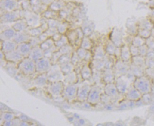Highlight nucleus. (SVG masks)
Instances as JSON below:
<instances>
[{
    "label": "nucleus",
    "instance_id": "f257e3e1",
    "mask_svg": "<svg viewBox=\"0 0 154 126\" xmlns=\"http://www.w3.org/2000/svg\"><path fill=\"white\" fill-rule=\"evenodd\" d=\"M153 81L148 76L145 75L140 77H136L133 86L142 95L150 93Z\"/></svg>",
    "mask_w": 154,
    "mask_h": 126
},
{
    "label": "nucleus",
    "instance_id": "f03ea898",
    "mask_svg": "<svg viewBox=\"0 0 154 126\" xmlns=\"http://www.w3.org/2000/svg\"><path fill=\"white\" fill-rule=\"evenodd\" d=\"M19 72L22 75L29 76L36 73L35 62L28 57H25L18 64Z\"/></svg>",
    "mask_w": 154,
    "mask_h": 126
},
{
    "label": "nucleus",
    "instance_id": "7ed1b4c3",
    "mask_svg": "<svg viewBox=\"0 0 154 126\" xmlns=\"http://www.w3.org/2000/svg\"><path fill=\"white\" fill-rule=\"evenodd\" d=\"M46 74L49 82L63 81L64 80V75L63 74L60 66L59 64L53 65L51 69Z\"/></svg>",
    "mask_w": 154,
    "mask_h": 126
},
{
    "label": "nucleus",
    "instance_id": "20e7f679",
    "mask_svg": "<svg viewBox=\"0 0 154 126\" xmlns=\"http://www.w3.org/2000/svg\"><path fill=\"white\" fill-rule=\"evenodd\" d=\"M65 84L63 81L49 82L47 86V90L49 94L54 98H57L62 95Z\"/></svg>",
    "mask_w": 154,
    "mask_h": 126
},
{
    "label": "nucleus",
    "instance_id": "39448f33",
    "mask_svg": "<svg viewBox=\"0 0 154 126\" xmlns=\"http://www.w3.org/2000/svg\"><path fill=\"white\" fill-rule=\"evenodd\" d=\"M102 95L101 88L98 85L93 86L91 87L87 101L93 105L97 104L101 102Z\"/></svg>",
    "mask_w": 154,
    "mask_h": 126
},
{
    "label": "nucleus",
    "instance_id": "423d86ee",
    "mask_svg": "<svg viewBox=\"0 0 154 126\" xmlns=\"http://www.w3.org/2000/svg\"><path fill=\"white\" fill-rule=\"evenodd\" d=\"M78 89L76 84L65 85L62 96L68 102H72L77 98Z\"/></svg>",
    "mask_w": 154,
    "mask_h": 126
},
{
    "label": "nucleus",
    "instance_id": "0eeeda50",
    "mask_svg": "<svg viewBox=\"0 0 154 126\" xmlns=\"http://www.w3.org/2000/svg\"><path fill=\"white\" fill-rule=\"evenodd\" d=\"M52 66L53 64L51 59L44 57L35 62L36 73L38 74H46L51 69Z\"/></svg>",
    "mask_w": 154,
    "mask_h": 126
},
{
    "label": "nucleus",
    "instance_id": "6e6552de",
    "mask_svg": "<svg viewBox=\"0 0 154 126\" xmlns=\"http://www.w3.org/2000/svg\"><path fill=\"white\" fill-rule=\"evenodd\" d=\"M49 82L46 74H38V75L32 79L31 85L37 88H44L47 87Z\"/></svg>",
    "mask_w": 154,
    "mask_h": 126
},
{
    "label": "nucleus",
    "instance_id": "1a4fd4ad",
    "mask_svg": "<svg viewBox=\"0 0 154 126\" xmlns=\"http://www.w3.org/2000/svg\"><path fill=\"white\" fill-rule=\"evenodd\" d=\"M130 68V65H128L126 62L122 60H119L117 62L115 66V76L119 77L125 75L129 71ZM117 77V78H118Z\"/></svg>",
    "mask_w": 154,
    "mask_h": 126
},
{
    "label": "nucleus",
    "instance_id": "9d476101",
    "mask_svg": "<svg viewBox=\"0 0 154 126\" xmlns=\"http://www.w3.org/2000/svg\"><path fill=\"white\" fill-rule=\"evenodd\" d=\"M91 87L88 84L82 85L79 86L77 92V99L80 102L87 101Z\"/></svg>",
    "mask_w": 154,
    "mask_h": 126
},
{
    "label": "nucleus",
    "instance_id": "9b49d317",
    "mask_svg": "<svg viewBox=\"0 0 154 126\" xmlns=\"http://www.w3.org/2000/svg\"><path fill=\"white\" fill-rule=\"evenodd\" d=\"M32 47L31 44L28 43H22L19 46H17L16 51L20 53L23 57H29L30 53L32 50Z\"/></svg>",
    "mask_w": 154,
    "mask_h": 126
},
{
    "label": "nucleus",
    "instance_id": "f8f14e48",
    "mask_svg": "<svg viewBox=\"0 0 154 126\" xmlns=\"http://www.w3.org/2000/svg\"><path fill=\"white\" fill-rule=\"evenodd\" d=\"M5 58L7 61L18 64L24 57L16 51L5 54Z\"/></svg>",
    "mask_w": 154,
    "mask_h": 126
},
{
    "label": "nucleus",
    "instance_id": "ddd939ff",
    "mask_svg": "<svg viewBox=\"0 0 154 126\" xmlns=\"http://www.w3.org/2000/svg\"><path fill=\"white\" fill-rule=\"evenodd\" d=\"M44 57V51L39 47H35L32 48L29 57L35 62Z\"/></svg>",
    "mask_w": 154,
    "mask_h": 126
},
{
    "label": "nucleus",
    "instance_id": "4468645a",
    "mask_svg": "<svg viewBox=\"0 0 154 126\" xmlns=\"http://www.w3.org/2000/svg\"><path fill=\"white\" fill-rule=\"evenodd\" d=\"M142 96V95L133 86L130 87L126 93L127 98L132 101H139L141 99Z\"/></svg>",
    "mask_w": 154,
    "mask_h": 126
},
{
    "label": "nucleus",
    "instance_id": "2eb2a0df",
    "mask_svg": "<svg viewBox=\"0 0 154 126\" xmlns=\"http://www.w3.org/2000/svg\"><path fill=\"white\" fill-rule=\"evenodd\" d=\"M115 74L112 68H105L102 72V79L106 84L113 83Z\"/></svg>",
    "mask_w": 154,
    "mask_h": 126
},
{
    "label": "nucleus",
    "instance_id": "dca6fc26",
    "mask_svg": "<svg viewBox=\"0 0 154 126\" xmlns=\"http://www.w3.org/2000/svg\"><path fill=\"white\" fill-rule=\"evenodd\" d=\"M4 69L7 73L12 77H15L20 72L18 69V64L11 62L8 61Z\"/></svg>",
    "mask_w": 154,
    "mask_h": 126
},
{
    "label": "nucleus",
    "instance_id": "f3484780",
    "mask_svg": "<svg viewBox=\"0 0 154 126\" xmlns=\"http://www.w3.org/2000/svg\"><path fill=\"white\" fill-rule=\"evenodd\" d=\"M104 92L105 94L108 95L110 98H115L117 96L118 92L116 84L113 83L106 84V86L104 88Z\"/></svg>",
    "mask_w": 154,
    "mask_h": 126
},
{
    "label": "nucleus",
    "instance_id": "a211bd4d",
    "mask_svg": "<svg viewBox=\"0 0 154 126\" xmlns=\"http://www.w3.org/2000/svg\"><path fill=\"white\" fill-rule=\"evenodd\" d=\"M146 68L136 66L131 63L130 65V70L136 77H139L145 75Z\"/></svg>",
    "mask_w": 154,
    "mask_h": 126
},
{
    "label": "nucleus",
    "instance_id": "6ab92c4d",
    "mask_svg": "<svg viewBox=\"0 0 154 126\" xmlns=\"http://www.w3.org/2000/svg\"><path fill=\"white\" fill-rule=\"evenodd\" d=\"M2 51L5 54L16 50L17 46L16 42L11 41H5L2 43Z\"/></svg>",
    "mask_w": 154,
    "mask_h": 126
},
{
    "label": "nucleus",
    "instance_id": "aec40b11",
    "mask_svg": "<svg viewBox=\"0 0 154 126\" xmlns=\"http://www.w3.org/2000/svg\"><path fill=\"white\" fill-rule=\"evenodd\" d=\"M92 69L88 65H85L83 66L80 70V75L83 80H89L92 78Z\"/></svg>",
    "mask_w": 154,
    "mask_h": 126
},
{
    "label": "nucleus",
    "instance_id": "412c9836",
    "mask_svg": "<svg viewBox=\"0 0 154 126\" xmlns=\"http://www.w3.org/2000/svg\"><path fill=\"white\" fill-rule=\"evenodd\" d=\"M78 81V76L76 72L73 71L70 74L64 76V84H76Z\"/></svg>",
    "mask_w": 154,
    "mask_h": 126
},
{
    "label": "nucleus",
    "instance_id": "4be33fe9",
    "mask_svg": "<svg viewBox=\"0 0 154 126\" xmlns=\"http://www.w3.org/2000/svg\"><path fill=\"white\" fill-rule=\"evenodd\" d=\"M132 64L136 66H140L143 68H146V57L140 55L132 57Z\"/></svg>",
    "mask_w": 154,
    "mask_h": 126
},
{
    "label": "nucleus",
    "instance_id": "5701e85b",
    "mask_svg": "<svg viewBox=\"0 0 154 126\" xmlns=\"http://www.w3.org/2000/svg\"><path fill=\"white\" fill-rule=\"evenodd\" d=\"M74 67L75 66L71 62L60 65L61 71L64 76L74 71Z\"/></svg>",
    "mask_w": 154,
    "mask_h": 126
},
{
    "label": "nucleus",
    "instance_id": "b1692460",
    "mask_svg": "<svg viewBox=\"0 0 154 126\" xmlns=\"http://www.w3.org/2000/svg\"><path fill=\"white\" fill-rule=\"evenodd\" d=\"M92 65L93 68L97 70L101 71L106 68V64L103 59L102 60H93Z\"/></svg>",
    "mask_w": 154,
    "mask_h": 126
},
{
    "label": "nucleus",
    "instance_id": "393cba45",
    "mask_svg": "<svg viewBox=\"0 0 154 126\" xmlns=\"http://www.w3.org/2000/svg\"><path fill=\"white\" fill-rule=\"evenodd\" d=\"M16 118L14 113L11 112H2L1 114V121H12Z\"/></svg>",
    "mask_w": 154,
    "mask_h": 126
},
{
    "label": "nucleus",
    "instance_id": "a878e982",
    "mask_svg": "<svg viewBox=\"0 0 154 126\" xmlns=\"http://www.w3.org/2000/svg\"><path fill=\"white\" fill-rule=\"evenodd\" d=\"M29 39V36L27 34H24L23 33H18L15 36L14 40L15 42L17 43H22L25 42V41L28 40Z\"/></svg>",
    "mask_w": 154,
    "mask_h": 126
},
{
    "label": "nucleus",
    "instance_id": "bb28decb",
    "mask_svg": "<svg viewBox=\"0 0 154 126\" xmlns=\"http://www.w3.org/2000/svg\"><path fill=\"white\" fill-rule=\"evenodd\" d=\"M71 59H72V56L69 54H64L61 56L57 64H59L60 66L63 64L71 62Z\"/></svg>",
    "mask_w": 154,
    "mask_h": 126
},
{
    "label": "nucleus",
    "instance_id": "cd10ccee",
    "mask_svg": "<svg viewBox=\"0 0 154 126\" xmlns=\"http://www.w3.org/2000/svg\"><path fill=\"white\" fill-rule=\"evenodd\" d=\"M14 31L13 30H7L3 32L1 34V39L2 40H7L10 39L14 36Z\"/></svg>",
    "mask_w": 154,
    "mask_h": 126
},
{
    "label": "nucleus",
    "instance_id": "c85d7f7f",
    "mask_svg": "<svg viewBox=\"0 0 154 126\" xmlns=\"http://www.w3.org/2000/svg\"><path fill=\"white\" fill-rule=\"evenodd\" d=\"M62 55H63L61 54V52L59 51L55 52L51 58V62H52V64L55 65V64H57L58 61L59 59L60 58Z\"/></svg>",
    "mask_w": 154,
    "mask_h": 126
},
{
    "label": "nucleus",
    "instance_id": "c756f323",
    "mask_svg": "<svg viewBox=\"0 0 154 126\" xmlns=\"http://www.w3.org/2000/svg\"><path fill=\"white\" fill-rule=\"evenodd\" d=\"M53 45V41L50 40H48L41 44L40 48L43 49V51H45L46 49L51 48L52 47Z\"/></svg>",
    "mask_w": 154,
    "mask_h": 126
},
{
    "label": "nucleus",
    "instance_id": "7c9ffc66",
    "mask_svg": "<svg viewBox=\"0 0 154 126\" xmlns=\"http://www.w3.org/2000/svg\"><path fill=\"white\" fill-rule=\"evenodd\" d=\"M153 95L150 93L142 95V102L146 104H148L152 101Z\"/></svg>",
    "mask_w": 154,
    "mask_h": 126
},
{
    "label": "nucleus",
    "instance_id": "2f4dec72",
    "mask_svg": "<svg viewBox=\"0 0 154 126\" xmlns=\"http://www.w3.org/2000/svg\"><path fill=\"white\" fill-rule=\"evenodd\" d=\"M149 48L146 45H143L141 47H139V52H140V55L146 57Z\"/></svg>",
    "mask_w": 154,
    "mask_h": 126
},
{
    "label": "nucleus",
    "instance_id": "473e14b6",
    "mask_svg": "<svg viewBox=\"0 0 154 126\" xmlns=\"http://www.w3.org/2000/svg\"><path fill=\"white\" fill-rule=\"evenodd\" d=\"M140 31V37L144 39H148L149 37L151 34L150 30L146 29H141Z\"/></svg>",
    "mask_w": 154,
    "mask_h": 126
},
{
    "label": "nucleus",
    "instance_id": "72a5a7b5",
    "mask_svg": "<svg viewBox=\"0 0 154 126\" xmlns=\"http://www.w3.org/2000/svg\"><path fill=\"white\" fill-rule=\"evenodd\" d=\"M145 75L153 81L154 80V68H146Z\"/></svg>",
    "mask_w": 154,
    "mask_h": 126
},
{
    "label": "nucleus",
    "instance_id": "f704fd0d",
    "mask_svg": "<svg viewBox=\"0 0 154 126\" xmlns=\"http://www.w3.org/2000/svg\"><path fill=\"white\" fill-rule=\"evenodd\" d=\"M146 45L150 49H154V37H150L148 38L146 40Z\"/></svg>",
    "mask_w": 154,
    "mask_h": 126
},
{
    "label": "nucleus",
    "instance_id": "c9c22d12",
    "mask_svg": "<svg viewBox=\"0 0 154 126\" xmlns=\"http://www.w3.org/2000/svg\"><path fill=\"white\" fill-rule=\"evenodd\" d=\"M52 47L44 51V57L51 59L53 54L55 52V51H53Z\"/></svg>",
    "mask_w": 154,
    "mask_h": 126
},
{
    "label": "nucleus",
    "instance_id": "e433bc0d",
    "mask_svg": "<svg viewBox=\"0 0 154 126\" xmlns=\"http://www.w3.org/2000/svg\"><path fill=\"white\" fill-rule=\"evenodd\" d=\"M146 68H154V59L146 58Z\"/></svg>",
    "mask_w": 154,
    "mask_h": 126
},
{
    "label": "nucleus",
    "instance_id": "4c0bfd02",
    "mask_svg": "<svg viewBox=\"0 0 154 126\" xmlns=\"http://www.w3.org/2000/svg\"><path fill=\"white\" fill-rule=\"evenodd\" d=\"M82 59L79 58L78 55L77 54L76 56H72V59H71V62L72 63L74 66H76L77 64H79V63L81 62Z\"/></svg>",
    "mask_w": 154,
    "mask_h": 126
},
{
    "label": "nucleus",
    "instance_id": "58836bf2",
    "mask_svg": "<svg viewBox=\"0 0 154 126\" xmlns=\"http://www.w3.org/2000/svg\"><path fill=\"white\" fill-rule=\"evenodd\" d=\"M145 57L148 59H154V49L149 48Z\"/></svg>",
    "mask_w": 154,
    "mask_h": 126
},
{
    "label": "nucleus",
    "instance_id": "ea45409f",
    "mask_svg": "<svg viewBox=\"0 0 154 126\" xmlns=\"http://www.w3.org/2000/svg\"><path fill=\"white\" fill-rule=\"evenodd\" d=\"M12 125H15H15H20L21 122H20V120L19 119L15 118L14 120H12Z\"/></svg>",
    "mask_w": 154,
    "mask_h": 126
},
{
    "label": "nucleus",
    "instance_id": "a19ab883",
    "mask_svg": "<svg viewBox=\"0 0 154 126\" xmlns=\"http://www.w3.org/2000/svg\"><path fill=\"white\" fill-rule=\"evenodd\" d=\"M0 62H1V66L3 68L5 67V66H6L7 62H8V61L6 60L5 58L1 59V60H0Z\"/></svg>",
    "mask_w": 154,
    "mask_h": 126
},
{
    "label": "nucleus",
    "instance_id": "79ce46f5",
    "mask_svg": "<svg viewBox=\"0 0 154 126\" xmlns=\"http://www.w3.org/2000/svg\"><path fill=\"white\" fill-rule=\"evenodd\" d=\"M3 126H12V121H5L3 122Z\"/></svg>",
    "mask_w": 154,
    "mask_h": 126
},
{
    "label": "nucleus",
    "instance_id": "37998d69",
    "mask_svg": "<svg viewBox=\"0 0 154 126\" xmlns=\"http://www.w3.org/2000/svg\"><path fill=\"white\" fill-rule=\"evenodd\" d=\"M151 93L152 94V95L154 96V84L153 83L152 86V89H151Z\"/></svg>",
    "mask_w": 154,
    "mask_h": 126
},
{
    "label": "nucleus",
    "instance_id": "c03bdc74",
    "mask_svg": "<svg viewBox=\"0 0 154 126\" xmlns=\"http://www.w3.org/2000/svg\"><path fill=\"white\" fill-rule=\"evenodd\" d=\"M153 81V83H154V80H153V81Z\"/></svg>",
    "mask_w": 154,
    "mask_h": 126
}]
</instances>
